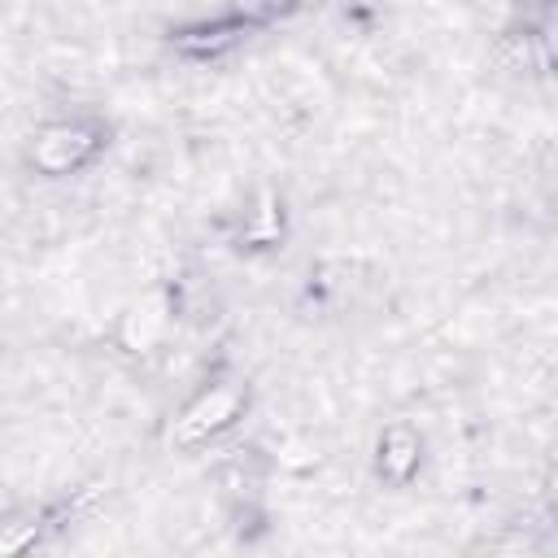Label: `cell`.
Listing matches in <instances>:
<instances>
[{
  "instance_id": "7",
  "label": "cell",
  "mask_w": 558,
  "mask_h": 558,
  "mask_svg": "<svg viewBox=\"0 0 558 558\" xmlns=\"http://www.w3.org/2000/svg\"><path fill=\"white\" fill-rule=\"evenodd\" d=\"M39 536H44L39 519H4L0 523V558H17V554L35 549Z\"/></svg>"
},
{
  "instance_id": "4",
  "label": "cell",
  "mask_w": 558,
  "mask_h": 558,
  "mask_svg": "<svg viewBox=\"0 0 558 558\" xmlns=\"http://www.w3.org/2000/svg\"><path fill=\"white\" fill-rule=\"evenodd\" d=\"M423 466V436L410 427V423H392L384 427L379 445H375V471L384 484L392 488H405Z\"/></svg>"
},
{
  "instance_id": "6",
  "label": "cell",
  "mask_w": 558,
  "mask_h": 558,
  "mask_svg": "<svg viewBox=\"0 0 558 558\" xmlns=\"http://www.w3.org/2000/svg\"><path fill=\"white\" fill-rule=\"evenodd\" d=\"M279 235H283V205H279L275 192H257L253 209H248L244 222H240V244H248V248H270V244H279Z\"/></svg>"
},
{
  "instance_id": "1",
  "label": "cell",
  "mask_w": 558,
  "mask_h": 558,
  "mask_svg": "<svg viewBox=\"0 0 558 558\" xmlns=\"http://www.w3.org/2000/svg\"><path fill=\"white\" fill-rule=\"evenodd\" d=\"M248 410V392L231 379H218L209 388H201L166 427V445L170 449H201V445H214L218 436H227Z\"/></svg>"
},
{
  "instance_id": "3",
  "label": "cell",
  "mask_w": 558,
  "mask_h": 558,
  "mask_svg": "<svg viewBox=\"0 0 558 558\" xmlns=\"http://www.w3.org/2000/svg\"><path fill=\"white\" fill-rule=\"evenodd\" d=\"M244 35H248V17L227 13V17H205V22L179 26V31L170 35V44H174V52H179V57L214 61V57L231 52L235 44H244Z\"/></svg>"
},
{
  "instance_id": "2",
  "label": "cell",
  "mask_w": 558,
  "mask_h": 558,
  "mask_svg": "<svg viewBox=\"0 0 558 558\" xmlns=\"http://www.w3.org/2000/svg\"><path fill=\"white\" fill-rule=\"evenodd\" d=\"M105 148V131L87 118H57V122H44L26 148V161L31 170L48 174V179H65V174H78L87 170Z\"/></svg>"
},
{
  "instance_id": "5",
  "label": "cell",
  "mask_w": 558,
  "mask_h": 558,
  "mask_svg": "<svg viewBox=\"0 0 558 558\" xmlns=\"http://www.w3.org/2000/svg\"><path fill=\"white\" fill-rule=\"evenodd\" d=\"M166 331H170V301L166 296H140L126 314H122V323H118V340H122V349H131V353H153L161 340H166Z\"/></svg>"
}]
</instances>
